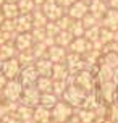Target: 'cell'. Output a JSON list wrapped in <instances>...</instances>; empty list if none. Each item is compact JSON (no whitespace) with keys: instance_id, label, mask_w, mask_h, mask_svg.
Here are the masks:
<instances>
[{"instance_id":"cell-11","label":"cell","mask_w":118,"mask_h":123,"mask_svg":"<svg viewBox=\"0 0 118 123\" xmlns=\"http://www.w3.org/2000/svg\"><path fill=\"white\" fill-rule=\"evenodd\" d=\"M66 55H68V49L60 47V45L55 44V45L49 47L47 58H49L52 63H65V62H66Z\"/></svg>"},{"instance_id":"cell-12","label":"cell","mask_w":118,"mask_h":123,"mask_svg":"<svg viewBox=\"0 0 118 123\" xmlns=\"http://www.w3.org/2000/svg\"><path fill=\"white\" fill-rule=\"evenodd\" d=\"M89 49H91V42L86 37H75L73 42L70 44L68 52H73V54H78V55H84Z\"/></svg>"},{"instance_id":"cell-13","label":"cell","mask_w":118,"mask_h":123,"mask_svg":"<svg viewBox=\"0 0 118 123\" xmlns=\"http://www.w3.org/2000/svg\"><path fill=\"white\" fill-rule=\"evenodd\" d=\"M100 26L107 28V29H112V31H118V12L117 10L108 8V12L100 19Z\"/></svg>"},{"instance_id":"cell-27","label":"cell","mask_w":118,"mask_h":123,"mask_svg":"<svg viewBox=\"0 0 118 123\" xmlns=\"http://www.w3.org/2000/svg\"><path fill=\"white\" fill-rule=\"evenodd\" d=\"M99 41L102 42V45L115 42V41H118V31H112V29H107V28H102V29H100Z\"/></svg>"},{"instance_id":"cell-24","label":"cell","mask_w":118,"mask_h":123,"mask_svg":"<svg viewBox=\"0 0 118 123\" xmlns=\"http://www.w3.org/2000/svg\"><path fill=\"white\" fill-rule=\"evenodd\" d=\"M58 100H60V97L55 96L53 92H45V94H41V104L39 105H42V107H45V109L52 110V109L58 104Z\"/></svg>"},{"instance_id":"cell-48","label":"cell","mask_w":118,"mask_h":123,"mask_svg":"<svg viewBox=\"0 0 118 123\" xmlns=\"http://www.w3.org/2000/svg\"><path fill=\"white\" fill-rule=\"evenodd\" d=\"M81 2H86V3H91L92 0H81Z\"/></svg>"},{"instance_id":"cell-31","label":"cell","mask_w":118,"mask_h":123,"mask_svg":"<svg viewBox=\"0 0 118 123\" xmlns=\"http://www.w3.org/2000/svg\"><path fill=\"white\" fill-rule=\"evenodd\" d=\"M70 32H71L75 37H84L86 28H84V25H83V21H81V19L75 21V23L71 25V28H70Z\"/></svg>"},{"instance_id":"cell-9","label":"cell","mask_w":118,"mask_h":123,"mask_svg":"<svg viewBox=\"0 0 118 123\" xmlns=\"http://www.w3.org/2000/svg\"><path fill=\"white\" fill-rule=\"evenodd\" d=\"M87 13H89V3L81 2V0H76L70 8H66V15H68L70 18H73L75 21L83 19Z\"/></svg>"},{"instance_id":"cell-43","label":"cell","mask_w":118,"mask_h":123,"mask_svg":"<svg viewBox=\"0 0 118 123\" xmlns=\"http://www.w3.org/2000/svg\"><path fill=\"white\" fill-rule=\"evenodd\" d=\"M65 123H83V122H81V120H79L78 117H76V115H73V117L70 118L68 122H65Z\"/></svg>"},{"instance_id":"cell-30","label":"cell","mask_w":118,"mask_h":123,"mask_svg":"<svg viewBox=\"0 0 118 123\" xmlns=\"http://www.w3.org/2000/svg\"><path fill=\"white\" fill-rule=\"evenodd\" d=\"M32 52H34L36 58H45L47 54H49V47H47L44 42H36L34 47H32Z\"/></svg>"},{"instance_id":"cell-32","label":"cell","mask_w":118,"mask_h":123,"mask_svg":"<svg viewBox=\"0 0 118 123\" xmlns=\"http://www.w3.org/2000/svg\"><path fill=\"white\" fill-rule=\"evenodd\" d=\"M66 87H68V83L66 81H60V80H53V87H52V92L58 96V97L62 99L63 92L66 91Z\"/></svg>"},{"instance_id":"cell-14","label":"cell","mask_w":118,"mask_h":123,"mask_svg":"<svg viewBox=\"0 0 118 123\" xmlns=\"http://www.w3.org/2000/svg\"><path fill=\"white\" fill-rule=\"evenodd\" d=\"M16 25V34H23V32H31L32 31V16L31 15H19L15 19Z\"/></svg>"},{"instance_id":"cell-19","label":"cell","mask_w":118,"mask_h":123,"mask_svg":"<svg viewBox=\"0 0 118 123\" xmlns=\"http://www.w3.org/2000/svg\"><path fill=\"white\" fill-rule=\"evenodd\" d=\"M0 12L3 15L5 19H16L19 16V10H18V3H13V2H6L0 6Z\"/></svg>"},{"instance_id":"cell-15","label":"cell","mask_w":118,"mask_h":123,"mask_svg":"<svg viewBox=\"0 0 118 123\" xmlns=\"http://www.w3.org/2000/svg\"><path fill=\"white\" fill-rule=\"evenodd\" d=\"M107 12H108V3L104 2V0H92V2L89 3V13L94 15L99 21L104 18V15H105Z\"/></svg>"},{"instance_id":"cell-37","label":"cell","mask_w":118,"mask_h":123,"mask_svg":"<svg viewBox=\"0 0 118 123\" xmlns=\"http://www.w3.org/2000/svg\"><path fill=\"white\" fill-rule=\"evenodd\" d=\"M45 31H47V36L55 37V36H58V32H60L62 29L58 28V25H57L55 21H49L47 26H45Z\"/></svg>"},{"instance_id":"cell-17","label":"cell","mask_w":118,"mask_h":123,"mask_svg":"<svg viewBox=\"0 0 118 123\" xmlns=\"http://www.w3.org/2000/svg\"><path fill=\"white\" fill-rule=\"evenodd\" d=\"M34 68L37 71L39 76H52V68H53V63L45 57V58H37L36 63H34Z\"/></svg>"},{"instance_id":"cell-46","label":"cell","mask_w":118,"mask_h":123,"mask_svg":"<svg viewBox=\"0 0 118 123\" xmlns=\"http://www.w3.org/2000/svg\"><path fill=\"white\" fill-rule=\"evenodd\" d=\"M6 2H8V0H0V6L3 5V3H6Z\"/></svg>"},{"instance_id":"cell-8","label":"cell","mask_w":118,"mask_h":123,"mask_svg":"<svg viewBox=\"0 0 118 123\" xmlns=\"http://www.w3.org/2000/svg\"><path fill=\"white\" fill-rule=\"evenodd\" d=\"M37 78H39L37 71H36L34 65H31V67H24L23 70H21L18 81L21 83V86H23V87H31V86H36Z\"/></svg>"},{"instance_id":"cell-41","label":"cell","mask_w":118,"mask_h":123,"mask_svg":"<svg viewBox=\"0 0 118 123\" xmlns=\"http://www.w3.org/2000/svg\"><path fill=\"white\" fill-rule=\"evenodd\" d=\"M8 81H10V80H8V78H6L5 74H3L2 71H0V92H2L3 89H5V86L8 84Z\"/></svg>"},{"instance_id":"cell-51","label":"cell","mask_w":118,"mask_h":123,"mask_svg":"<svg viewBox=\"0 0 118 123\" xmlns=\"http://www.w3.org/2000/svg\"><path fill=\"white\" fill-rule=\"evenodd\" d=\"M52 123H55V122H52Z\"/></svg>"},{"instance_id":"cell-33","label":"cell","mask_w":118,"mask_h":123,"mask_svg":"<svg viewBox=\"0 0 118 123\" xmlns=\"http://www.w3.org/2000/svg\"><path fill=\"white\" fill-rule=\"evenodd\" d=\"M31 34H32V37H34V42H45V39L49 37L45 28H32Z\"/></svg>"},{"instance_id":"cell-1","label":"cell","mask_w":118,"mask_h":123,"mask_svg":"<svg viewBox=\"0 0 118 123\" xmlns=\"http://www.w3.org/2000/svg\"><path fill=\"white\" fill-rule=\"evenodd\" d=\"M73 84L79 87L84 94H91L95 91V76H94L89 70H83L73 74Z\"/></svg>"},{"instance_id":"cell-44","label":"cell","mask_w":118,"mask_h":123,"mask_svg":"<svg viewBox=\"0 0 118 123\" xmlns=\"http://www.w3.org/2000/svg\"><path fill=\"white\" fill-rule=\"evenodd\" d=\"M34 2H36V5H37V6H42L44 3H45V0H34Z\"/></svg>"},{"instance_id":"cell-10","label":"cell","mask_w":118,"mask_h":123,"mask_svg":"<svg viewBox=\"0 0 118 123\" xmlns=\"http://www.w3.org/2000/svg\"><path fill=\"white\" fill-rule=\"evenodd\" d=\"M34 37H32L31 32H23V34H16L15 37V47L18 52H23V50H31L34 47Z\"/></svg>"},{"instance_id":"cell-6","label":"cell","mask_w":118,"mask_h":123,"mask_svg":"<svg viewBox=\"0 0 118 123\" xmlns=\"http://www.w3.org/2000/svg\"><path fill=\"white\" fill-rule=\"evenodd\" d=\"M21 70H23V67H21V63L18 62L16 57L2 62V68H0V71L5 74L8 80H18Z\"/></svg>"},{"instance_id":"cell-26","label":"cell","mask_w":118,"mask_h":123,"mask_svg":"<svg viewBox=\"0 0 118 123\" xmlns=\"http://www.w3.org/2000/svg\"><path fill=\"white\" fill-rule=\"evenodd\" d=\"M73 39H75V36H73L70 31H60L58 36H55V44H57V45H60V47L68 49L70 44L73 42Z\"/></svg>"},{"instance_id":"cell-20","label":"cell","mask_w":118,"mask_h":123,"mask_svg":"<svg viewBox=\"0 0 118 123\" xmlns=\"http://www.w3.org/2000/svg\"><path fill=\"white\" fill-rule=\"evenodd\" d=\"M75 115L79 118L83 123H95V120H97L95 112H94V110H89V109H83V107L76 109V110H75Z\"/></svg>"},{"instance_id":"cell-4","label":"cell","mask_w":118,"mask_h":123,"mask_svg":"<svg viewBox=\"0 0 118 123\" xmlns=\"http://www.w3.org/2000/svg\"><path fill=\"white\" fill-rule=\"evenodd\" d=\"M23 89L24 87L21 86V83L18 80H10L8 84L5 86V89L2 91L3 100L5 102H19V99L23 96Z\"/></svg>"},{"instance_id":"cell-18","label":"cell","mask_w":118,"mask_h":123,"mask_svg":"<svg viewBox=\"0 0 118 123\" xmlns=\"http://www.w3.org/2000/svg\"><path fill=\"white\" fill-rule=\"evenodd\" d=\"M34 123H52V113L49 109H45L42 105H37L34 109V115H32Z\"/></svg>"},{"instance_id":"cell-2","label":"cell","mask_w":118,"mask_h":123,"mask_svg":"<svg viewBox=\"0 0 118 123\" xmlns=\"http://www.w3.org/2000/svg\"><path fill=\"white\" fill-rule=\"evenodd\" d=\"M75 110L76 109H73L70 104H66L65 100H58V104L50 110V113H52V122L55 123H65L68 122L70 118L75 115Z\"/></svg>"},{"instance_id":"cell-25","label":"cell","mask_w":118,"mask_h":123,"mask_svg":"<svg viewBox=\"0 0 118 123\" xmlns=\"http://www.w3.org/2000/svg\"><path fill=\"white\" fill-rule=\"evenodd\" d=\"M31 16H32V26H34V28H45L47 23H49L47 16H45L44 12L41 10V6H37V8L31 13Z\"/></svg>"},{"instance_id":"cell-3","label":"cell","mask_w":118,"mask_h":123,"mask_svg":"<svg viewBox=\"0 0 118 123\" xmlns=\"http://www.w3.org/2000/svg\"><path fill=\"white\" fill-rule=\"evenodd\" d=\"M86 96L87 94H84L79 87H76L75 84H70V86L66 87V91L63 92L62 100H65L66 104H70L73 109H79L81 105H83V102H84Z\"/></svg>"},{"instance_id":"cell-47","label":"cell","mask_w":118,"mask_h":123,"mask_svg":"<svg viewBox=\"0 0 118 123\" xmlns=\"http://www.w3.org/2000/svg\"><path fill=\"white\" fill-rule=\"evenodd\" d=\"M8 2H13V3H18L19 0H8Z\"/></svg>"},{"instance_id":"cell-39","label":"cell","mask_w":118,"mask_h":123,"mask_svg":"<svg viewBox=\"0 0 118 123\" xmlns=\"http://www.w3.org/2000/svg\"><path fill=\"white\" fill-rule=\"evenodd\" d=\"M0 123H23V122H21L15 113H6L5 117L0 118Z\"/></svg>"},{"instance_id":"cell-35","label":"cell","mask_w":118,"mask_h":123,"mask_svg":"<svg viewBox=\"0 0 118 123\" xmlns=\"http://www.w3.org/2000/svg\"><path fill=\"white\" fill-rule=\"evenodd\" d=\"M15 37H16V32H8V31L0 29V45L15 42Z\"/></svg>"},{"instance_id":"cell-21","label":"cell","mask_w":118,"mask_h":123,"mask_svg":"<svg viewBox=\"0 0 118 123\" xmlns=\"http://www.w3.org/2000/svg\"><path fill=\"white\" fill-rule=\"evenodd\" d=\"M16 55H18V50L15 47V42L0 45V62H5L8 58H15Z\"/></svg>"},{"instance_id":"cell-50","label":"cell","mask_w":118,"mask_h":123,"mask_svg":"<svg viewBox=\"0 0 118 123\" xmlns=\"http://www.w3.org/2000/svg\"><path fill=\"white\" fill-rule=\"evenodd\" d=\"M104 2H108V0H104Z\"/></svg>"},{"instance_id":"cell-16","label":"cell","mask_w":118,"mask_h":123,"mask_svg":"<svg viewBox=\"0 0 118 123\" xmlns=\"http://www.w3.org/2000/svg\"><path fill=\"white\" fill-rule=\"evenodd\" d=\"M71 76L70 68L66 63H53L52 68V80H60V81H66Z\"/></svg>"},{"instance_id":"cell-23","label":"cell","mask_w":118,"mask_h":123,"mask_svg":"<svg viewBox=\"0 0 118 123\" xmlns=\"http://www.w3.org/2000/svg\"><path fill=\"white\" fill-rule=\"evenodd\" d=\"M16 58H18V62L21 63V67H31V65H34L36 63V55H34V52L31 50H23V52H18V55H16Z\"/></svg>"},{"instance_id":"cell-49","label":"cell","mask_w":118,"mask_h":123,"mask_svg":"<svg viewBox=\"0 0 118 123\" xmlns=\"http://www.w3.org/2000/svg\"><path fill=\"white\" fill-rule=\"evenodd\" d=\"M0 68H2V62H0Z\"/></svg>"},{"instance_id":"cell-34","label":"cell","mask_w":118,"mask_h":123,"mask_svg":"<svg viewBox=\"0 0 118 123\" xmlns=\"http://www.w3.org/2000/svg\"><path fill=\"white\" fill-rule=\"evenodd\" d=\"M55 23L58 25V28H60L62 31H70V28H71V25L75 23V19H73V18H70L68 15L65 13V15H63L62 18L58 19V21H55Z\"/></svg>"},{"instance_id":"cell-40","label":"cell","mask_w":118,"mask_h":123,"mask_svg":"<svg viewBox=\"0 0 118 123\" xmlns=\"http://www.w3.org/2000/svg\"><path fill=\"white\" fill-rule=\"evenodd\" d=\"M75 2H76V0H57V3H58L60 6H63L65 10H66V8H70V6L73 5Z\"/></svg>"},{"instance_id":"cell-22","label":"cell","mask_w":118,"mask_h":123,"mask_svg":"<svg viewBox=\"0 0 118 123\" xmlns=\"http://www.w3.org/2000/svg\"><path fill=\"white\" fill-rule=\"evenodd\" d=\"M36 87L41 94H45V92H52V87H53V80L52 76H39L37 81H36Z\"/></svg>"},{"instance_id":"cell-45","label":"cell","mask_w":118,"mask_h":123,"mask_svg":"<svg viewBox=\"0 0 118 123\" xmlns=\"http://www.w3.org/2000/svg\"><path fill=\"white\" fill-rule=\"evenodd\" d=\"M3 104V96H2V92H0V105Z\"/></svg>"},{"instance_id":"cell-5","label":"cell","mask_w":118,"mask_h":123,"mask_svg":"<svg viewBox=\"0 0 118 123\" xmlns=\"http://www.w3.org/2000/svg\"><path fill=\"white\" fill-rule=\"evenodd\" d=\"M41 10L44 12V15L47 16L49 21H58L66 13V10L63 6L57 3V0H45V3L41 6Z\"/></svg>"},{"instance_id":"cell-28","label":"cell","mask_w":118,"mask_h":123,"mask_svg":"<svg viewBox=\"0 0 118 123\" xmlns=\"http://www.w3.org/2000/svg\"><path fill=\"white\" fill-rule=\"evenodd\" d=\"M36 8H37V5H36L34 0H19L18 2L19 15H31Z\"/></svg>"},{"instance_id":"cell-36","label":"cell","mask_w":118,"mask_h":123,"mask_svg":"<svg viewBox=\"0 0 118 123\" xmlns=\"http://www.w3.org/2000/svg\"><path fill=\"white\" fill-rule=\"evenodd\" d=\"M81 21H83V25H84V28H92V26H97V25H100V21L97 18H95V16H94V15H91V13H87L86 16H84V18L81 19Z\"/></svg>"},{"instance_id":"cell-29","label":"cell","mask_w":118,"mask_h":123,"mask_svg":"<svg viewBox=\"0 0 118 123\" xmlns=\"http://www.w3.org/2000/svg\"><path fill=\"white\" fill-rule=\"evenodd\" d=\"M100 29H102V26H100V25L92 26V28H87L86 32H84V37H86L91 44L97 42V41H99V37H100Z\"/></svg>"},{"instance_id":"cell-7","label":"cell","mask_w":118,"mask_h":123,"mask_svg":"<svg viewBox=\"0 0 118 123\" xmlns=\"http://www.w3.org/2000/svg\"><path fill=\"white\" fill-rule=\"evenodd\" d=\"M19 104L36 109V107L41 104V92L37 91V87L36 86L24 87V89H23V96L19 99Z\"/></svg>"},{"instance_id":"cell-42","label":"cell","mask_w":118,"mask_h":123,"mask_svg":"<svg viewBox=\"0 0 118 123\" xmlns=\"http://www.w3.org/2000/svg\"><path fill=\"white\" fill-rule=\"evenodd\" d=\"M107 3H108V8H112V10H117V12H118V0H108Z\"/></svg>"},{"instance_id":"cell-38","label":"cell","mask_w":118,"mask_h":123,"mask_svg":"<svg viewBox=\"0 0 118 123\" xmlns=\"http://www.w3.org/2000/svg\"><path fill=\"white\" fill-rule=\"evenodd\" d=\"M0 29L3 31H8V32H16V25H15V19H5L2 26H0Z\"/></svg>"}]
</instances>
